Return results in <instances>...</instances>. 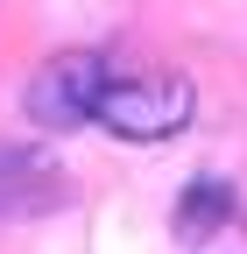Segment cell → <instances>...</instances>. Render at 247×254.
Returning <instances> with one entry per match:
<instances>
[{"label": "cell", "mask_w": 247, "mask_h": 254, "mask_svg": "<svg viewBox=\"0 0 247 254\" xmlns=\"http://www.w3.org/2000/svg\"><path fill=\"white\" fill-rule=\"evenodd\" d=\"M191 106L198 99L184 78H106L99 99H92V120L127 141H170L191 127Z\"/></svg>", "instance_id": "obj_1"}, {"label": "cell", "mask_w": 247, "mask_h": 254, "mask_svg": "<svg viewBox=\"0 0 247 254\" xmlns=\"http://www.w3.org/2000/svg\"><path fill=\"white\" fill-rule=\"evenodd\" d=\"M99 85H106V71H99V57H57L50 71L36 78V120H57V127H71V120H85L92 113V99H99Z\"/></svg>", "instance_id": "obj_2"}]
</instances>
